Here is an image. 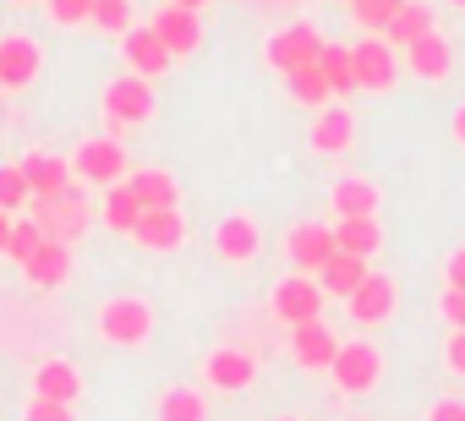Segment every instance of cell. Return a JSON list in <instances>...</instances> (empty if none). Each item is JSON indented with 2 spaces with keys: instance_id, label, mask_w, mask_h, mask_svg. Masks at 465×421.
<instances>
[{
  "instance_id": "74e56055",
  "label": "cell",
  "mask_w": 465,
  "mask_h": 421,
  "mask_svg": "<svg viewBox=\"0 0 465 421\" xmlns=\"http://www.w3.org/2000/svg\"><path fill=\"white\" fill-rule=\"evenodd\" d=\"M23 421H77V410H72V405H50V399H34Z\"/></svg>"
},
{
  "instance_id": "b9f144b4",
  "label": "cell",
  "mask_w": 465,
  "mask_h": 421,
  "mask_svg": "<svg viewBox=\"0 0 465 421\" xmlns=\"http://www.w3.org/2000/svg\"><path fill=\"white\" fill-rule=\"evenodd\" d=\"M449 126H454V142H465V104H460V110L449 115Z\"/></svg>"
},
{
  "instance_id": "7402d4cb",
  "label": "cell",
  "mask_w": 465,
  "mask_h": 421,
  "mask_svg": "<svg viewBox=\"0 0 465 421\" xmlns=\"http://www.w3.org/2000/svg\"><path fill=\"white\" fill-rule=\"evenodd\" d=\"M334 220H378V186L361 175L334 181Z\"/></svg>"
},
{
  "instance_id": "f1b7e54d",
  "label": "cell",
  "mask_w": 465,
  "mask_h": 421,
  "mask_svg": "<svg viewBox=\"0 0 465 421\" xmlns=\"http://www.w3.org/2000/svg\"><path fill=\"white\" fill-rule=\"evenodd\" d=\"M137 220H143V202L132 197V186L121 181V186H110V197H104V225L110 230H121V236H132L137 230Z\"/></svg>"
},
{
  "instance_id": "9a60e30c",
  "label": "cell",
  "mask_w": 465,
  "mask_h": 421,
  "mask_svg": "<svg viewBox=\"0 0 465 421\" xmlns=\"http://www.w3.org/2000/svg\"><path fill=\"white\" fill-rule=\"evenodd\" d=\"M394 301H400V290H394V279L389 274H367V285L345 301L351 307V318L361 323V328H372V323H383V318H394Z\"/></svg>"
},
{
  "instance_id": "4fadbf2b",
  "label": "cell",
  "mask_w": 465,
  "mask_h": 421,
  "mask_svg": "<svg viewBox=\"0 0 465 421\" xmlns=\"http://www.w3.org/2000/svg\"><path fill=\"white\" fill-rule=\"evenodd\" d=\"M208 383H213L219 394H242V388L258 383V361H252L247 350H236V345H224V350L208 356Z\"/></svg>"
},
{
  "instance_id": "44dd1931",
  "label": "cell",
  "mask_w": 465,
  "mask_h": 421,
  "mask_svg": "<svg viewBox=\"0 0 465 421\" xmlns=\"http://www.w3.org/2000/svg\"><path fill=\"white\" fill-rule=\"evenodd\" d=\"M28 285H39V290H55V285H66V274H72V247L66 241H50L45 236V247L28 258Z\"/></svg>"
},
{
  "instance_id": "4dcf8cb0",
  "label": "cell",
  "mask_w": 465,
  "mask_h": 421,
  "mask_svg": "<svg viewBox=\"0 0 465 421\" xmlns=\"http://www.w3.org/2000/svg\"><path fill=\"white\" fill-rule=\"evenodd\" d=\"M159 421H208V405L197 388H164L159 394Z\"/></svg>"
},
{
  "instance_id": "8992f818",
  "label": "cell",
  "mask_w": 465,
  "mask_h": 421,
  "mask_svg": "<svg viewBox=\"0 0 465 421\" xmlns=\"http://www.w3.org/2000/svg\"><path fill=\"white\" fill-rule=\"evenodd\" d=\"M269 66L274 72H296V66H312L318 55H323V34L312 28V23H291V28H280L274 39H269Z\"/></svg>"
},
{
  "instance_id": "7c38bea8",
  "label": "cell",
  "mask_w": 465,
  "mask_h": 421,
  "mask_svg": "<svg viewBox=\"0 0 465 421\" xmlns=\"http://www.w3.org/2000/svg\"><path fill=\"white\" fill-rule=\"evenodd\" d=\"M121 55H126V61H132V72H137V77H148V83H153V77H164V72H170V61H175V55L159 44V34H153V28H126V34H121Z\"/></svg>"
},
{
  "instance_id": "3957f363",
  "label": "cell",
  "mask_w": 465,
  "mask_h": 421,
  "mask_svg": "<svg viewBox=\"0 0 465 421\" xmlns=\"http://www.w3.org/2000/svg\"><path fill=\"white\" fill-rule=\"evenodd\" d=\"M72 175L88 186H121L126 181V148L115 137H88L72 159Z\"/></svg>"
},
{
  "instance_id": "d4e9b609",
  "label": "cell",
  "mask_w": 465,
  "mask_h": 421,
  "mask_svg": "<svg viewBox=\"0 0 465 421\" xmlns=\"http://www.w3.org/2000/svg\"><path fill=\"white\" fill-rule=\"evenodd\" d=\"M427 34H432V12L421 6V0H405V6L394 12V23H389V34H383V44L405 55V50H411L416 39H427Z\"/></svg>"
},
{
  "instance_id": "30bf717a",
  "label": "cell",
  "mask_w": 465,
  "mask_h": 421,
  "mask_svg": "<svg viewBox=\"0 0 465 421\" xmlns=\"http://www.w3.org/2000/svg\"><path fill=\"white\" fill-rule=\"evenodd\" d=\"M351 61H356V88H394L400 77V50H389L383 39L351 44Z\"/></svg>"
},
{
  "instance_id": "ba28073f",
  "label": "cell",
  "mask_w": 465,
  "mask_h": 421,
  "mask_svg": "<svg viewBox=\"0 0 465 421\" xmlns=\"http://www.w3.org/2000/svg\"><path fill=\"white\" fill-rule=\"evenodd\" d=\"M269 307H274V318L280 323H312L318 312H323V285L318 279H307V274H291V279H280L274 285V296H269Z\"/></svg>"
},
{
  "instance_id": "e575fe53",
  "label": "cell",
  "mask_w": 465,
  "mask_h": 421,
  "mask_svg": "<svg viewBox=\"0 0 465 421\" xmlns=\"http://www.w3.org/2000/svg\"><path fill=\"white\" fill-rule=\"evenodd\" d=\"M88 23L104 28V34H126L132 28V0H94V17Z\"/></svg>"
},
{
  "instance_id": "8d00e7d4",
  "label": "cell",
  "mask_w": 465,
  "mask_h": 421,
  "mask_svg": "<svg viewBox=\"0 0 465 421\" xmlns=\"http://www.w3.org/2000/svg\"><path fill=\"white\" fill-rule=\"evenodd\" d=\"M438 312L449 318L454 334H465V290H443V296H438Z\"/></svg>"
},
{
  "instance_id": "ab89813d",
  "label": "cell",
  "mask_w": 465,
  "mask_h": 421,
  "mask_svg": "<svg viewBox=\"0 0 465 421\" xmlns=\"http://www.w3.org/2000/svg\"><path fill=\"white\" fill-rule=\"evenodd\" d=\"M443 274H449V290H465V247H460V252H449Z\"/></svg>"
},
{
  "instance_id": "5bb4252c",
  "label": "cell",
  "mask_w": 465,
  "mask_h": 421,
  "mask_svg": "<svg viewBox=\"0 0 465 421\" xmlns=\"http://www.w3.org/2000/svg\"><path fill=\"white\" fill-rule=\"evenodd\" d=\"M148 28L159 34V44H164L170 55H192V50L203 44V23H197V12H181V6L153 12V23H148Z\"/></svg>"
},
{
  "instance_id": "277c9868",
  "label": "cell",
  "mask_w": 465,
  "mask_h": 421,
  "mask_svg": "<svg viewBox=\"0 0 465 421\" xmlns=\"http://www.w3.org/2000/svg\"><path fill=\"white\" fill-rule=\"evenodd\" d=\"M378 377H383V356L367 339H345L340 356H334V388L340 394H367V388H378Z\"/></svg>"
},
{
  "instance_id": "6da1fadb",
  "label": "cell",
  "mask_w": 465,
  "mask_h": 421,
  "mask_svg": "<svg viewBox=\"0 0 465 421\" xmlns=\"http://www.w3.org/2000/svg\"><path fill=\"white\" fill-rule=\"evenodd\" d=\"M28 220L50 236V241H77V236H88V197H83V186H66V191H55V197H34L28 202Z\"/></svg>"
},
{
  "instance_id": "8fae6325",
  "label": "cell",
  "mask_w": 465,
  "mask_h": 421,
  "mask_svg": "<svg viewBox=\"0 0 465 421\" xmlns=\"http://www.w3.org/2000/svg\"><path fill=\"white\" fill-rule=\"evenodd\" d=\"M132 241H137V247H148V252H175V247L186 241V220H181V208H148V214L137 220V230H132Z\"/></svg>"
},
{
  "instance_id": "bcb514c9",
  "label": "cell",
  "mask_w": 465,
  "mask_h": 421,
  "mask_svg": "<svg viewBox=\"0 0 465 421\" xmlns=\"http://www.w3.org/2000/svg\"><path fill=\"white\" fill-rule=\"evenodd\" d=\"M285 421H296V416H285Z\"/></svg>"
},
{
  "instance_id": "7a4b0ae2",
  "label": "cell",
  "mask_w": 465,
  "mask_h": 421,
  "mask_svg": "<svg viewBox=\"0 0 465 421\" xmlns=\"http://www.w3.org/2000/svg\"><path fill=\"white\" fill-rule=\"evenodd\" d=\"M99 334H104L110 345H143V339L153 334V307H148L143 296H115V301H104V312H99Z\"/></svg>"
},
{
  "instance_id": "836d02e7",
  "label": "cell",
  "mask_w": 465,
  "mask_h": 421,
  "mask_svg": "<svg viewBox=\"0 0 465 421\" xmlns=\"http://www.w3.org/2000/svg\"><path fill=\"white\" fill-rule=\"evenodd\" d=\"M45 247V230L34 225V220H12V241H6V258L17 263V269H28V258Z\"/></svg>"
},
{
  "instance_id": "7bdbcfd3",
  "label": "cell",
  "mask_w": 465,
  "mask_h": 421,
  "mask_svg": "<svg viewBox=\"0 0 465 421\" xmlns=\"http://www.w3.org/2000/svg\"><path fill=\"white\" fill-rule=\"evenodd\" d=\"M6 241H12V214H0V252H6Z\"/></svg>"
},
{
  "instance_id": "60d3db41",
  "label": "cell",
  "mask_w": 465,
  "mask_h": 421,
  "mask_svg": "<svg viewBox=\"0 0 465 421\" xmlns=\"http://www.w3.org/2000/svg\"><path fill=\"white\" fill-rule=\"evenodd\" d=\"M443 356H449V367H454V372H460V377H465V334H454V339H449V350H443Z\"/></svg>"
},
{
  "instance_id": "cb8c5ba5",
  "label": "cell",
  "mask_w": 465,
  "mask_h": 421,
  "mask_svg": "<svg viewBox=\"0 0 465 421\" xmlns=\"http://www.w3.org/2000/svg\"><path fill=\"white\" fill-rule=\"evenodd\" d=\"M318 285H323V296H340V301H351V296L367 285V258L334 252V258H329V269L318 274Z\"/></svg>"
},
{
  "instance_id": "5b68a950",
  "label": "cell",
  "mask_w": 465,
  "mask_h": 421,
  "mask_svg": "<svg viewBox=\"0 0 465 421\" xmlns=\"http://www.w3.org/2000/svg\"><path fill=\"white\" fill-rule=\"evenodd\" d=\"M334 252H340V247H334V225L307 220V225H296V230L285 236V258H291V269H302L307 279H312V274H323Z\"/></svg>"
},
{
  "instance_id": "e0dca14e",
  "label": "cell",
  "mask_w": 465,
  "mask_h": 421,
  "mask_svg": "<svg viewBox=\"0 0 465 421\" xmlns=\"http://www.w3.org/2000/svg\"><path fill=\"white\" fill-rule=\"evenodd\" d=\"M213 247H219L224 263H252L258 247H263V236H258V225H252L247 214H230V220H219V230H213Z\"/></svg>"
},
{
  "instance_id": "ffe728a7",
  "label": "cell",
  "mask_w": 465,
  "mask_h": 421,
  "mask_svg": "<svg viewBox=\"0 0 465 421\" xmlns=\"http://www.w3.org/2000/svg\"><path fill=\"white\" fill-rule=\"evenodd\" d=\"M23 181H28L34 197H55V191L72 186V164L61 153H28L23 159Z\"/></svg>"
},
{
  "instance_id": "9c48e42d",
  "label": "cell",
  "mask_w": 465,
  "mask_h": 421,
  "mask_svg": "<svg viewBox=\"0 0 465 421\" xmlns=\"http://www.w3.org/2000/svg\"><path fill=\"white\" fill-rule=\"evenodd\" d=\"M291 356H296L307 372H334L340 339H334V328H329L323 318H312V323H296V328H291Z\"/></svg>"
},
{
  "instance_id": "ee69618b",
  "label": "cell",
  "mask_w": 465,
  "mask_h": 421,
  "mask_svg": "<svg viewBox=\"0 0 465 421\" xmlns=\"http://www.w3.org/2000/svg\"><path fill=\"white\" fill-rule=\"evenodd\" d=\"M170 6H181V12H203L208 0H170Z\"/></svg>"
},
{
  "instance_id": "1f68e13d",
  "label": "cell",
  "mask_w": 465,
  "mask_h": 421,
  "mask_svg": "<svg viewBox=\"0 0 465 421\" xmlns=\"http://www.w3.org/2000/svg\"><path fill=\"white\" fill-rule=\"evenodd\" d=\"M400 6H405V0H351V17L367 28V39H383Z\"/></svg>"
},
{
  "instance_id": "83f0119b",
  "label": "cell",
  "mask_w": 465,
  "mask_h": 421,
  "mask_svg": "<svg viewBox=\"0 0 465 421\" xmlns=\"http://www.w3.org/2000/svg\"><path fill=\"white\" fill-rule=\"evenodd\" d=\"M334 247L351 252V258H372L383 247V230H378V220H340L334 225Z\"/></svg>"
},
{
  "instance_id": "d6986e66",
  "label": "cell",
  "mask_w": 465,
  "mask_h": 421,
  "mask_svg": "<svg viewBox=\"0 0 465 421\" xmlns=\"http://www.w3.org/2000/svg\"><path fill=\"white\" fill-rule=\"evenodd\" d=\"M405 66H411L421 83H438V77H449V66H454V44L432 28L427 39H416V44L405 50Z\"/></svg>"
},
{
  "instance_id": "ac0fdd59",
  "label": "cell",
  "mask_w": 465,
  "mask_h": 421,
  "mask_svg": "<svg viewBox=\"0 0 465 421\" xmlns=\"http://www.w3.org/2000/svg\"><path fill=\"white\" fill-rule=\"evenodd\" d=\"M83 394V377L72 361H39L34 367V399H50V405H77Z\"/></svg>"
},
{
  "instance_id": "603a6c76",
  "label": "cell",
  "mask_w": 465,
  "mask_h": 421,
  "mask_svg": "<svg viewBox=\"0 0 465 421\" xmlns=\"http://www.w3.org/2000/svg\"><path fill=\"white\" fill-rule=\"evenodd\" d=\"M351 137H356V115H351L345 104L318 110V121H312V148H318V153H345Z\"/></svg>"
},
{
  "instance_id": "f546056e",
  "label": "cell",
  "mask_w": 465,
  "mask_h": 421,
  "mask_svg": "<svg viewBox=\"0 0 465 421\" xmlns=\"http://www.w3.org/2000/svg\"><path fill=\"white\" fill-rule=\"evenodd\" d=\"M318 66H323V77H329L334 99H345V93L356 88V61H351V44H323Z\"/></svg>"
},
{
  "instance_id": "4316f807",
  "label": "cell",
  "mask_w": 465,
  "mask_h": 421,
  "mask_svg": "<svg viewBox=\"0 0 465 421\" xmlns=\"http://www.w3.org/2000/svg\"><path fill=\"white\" fill-rule=\"evenodd\" d=\"M285 88H291V99H296V104H312V110H329V99H334V88H329V77H323V66H318V61H312V66L285 72Z\"/></svg>"
},
{
  "instance_id": "484cf974",
  "label": "cell",
  "mask_w": 465,
  "mask_h": 421,
  "mask_svg": "<svg viewBox=\"0 0 465 421\" xmlns=\"http://www.w3.org/2000/svg\"><path fill=\"white\" fill-rule=\"evenodd\" d=\"M126 186L143 202V214H148V208H175L181 202V186H175L170 170H137V175H126Z\"/></svg>"
},
{
  "instance_id": "2e32d148",
  "label": "cell",
  "mask_w": 465,
  "mask_h": 421,
  "mask_svg": "<svg viewBox=\"0 0 465 421\" xmlns=\"http://www.w3.org/2000/svg\"><path fill=\"white\" fill-rule=\"evenodd\" d=\"M39 77V44L28 34L0 39V88H28Z\"/></svg>"
},
{
  "instance_id": "d590c367",
  "label": "cell",
  "mask_w": 465,
  "mask_h": 421,
  "mask_svg": "<svg viewBox=\"0 0 465 421\" xmlns=\"http://www.w3.org/2000/svg\"><path fill=\"white\" fill-rule=\"evenodd\" d=\"M50 17L66 23V28H72V23H88V17H94V0H50Z\"/></svg>"
},
{
  "instance_id": "d6a6232c",
  "label": "cell",
  "mask_w": 465,
  "mask_h": 421,
  "mask_svg": "<svg viewBox=\"0 0 465 421\" xmlns=\"http://www.w3.org/2000/svg\"><path fill=\"white\" fill-rule=\"evenodd\" d=\"M28 202H34V191L23 181V164H0V214H17Z\"/></svg>"
},
{
  "instance_id": "52a82bcc",
  "label": "cell",
  "mask_w": 465,
  "mask_h": 421,
  "mask_svg": "<svg viewBox=\"0 0 465 421\" xmlns=\"http://www.w3.org/2000/svg\"><path fill=\"white\" fill-rule=\"evenodd\" d=\"M153 104H159V99H153V83L137 77V72H126V77H115V83L104 88V110H110L115 126H137V121H148Z\"/></svg>"
},
{
  "instance_id": "f6af8a7d",
  "label": "cell",
  "mask_w": 465,
  "mask_h": 421,
  "mask_svg": "<svg viewBox=\"0 0 465 421\" xmlns=\"http://www.w3.org/2000/svg\"><path fill=\"white\" fill-rule=\"evenodd\" d=\"M449 6H465V0H449Z\"/></svg>"
},
{
  "instance_id": "f35d334b",
  "label": "cell",
  "mask_w": 465,
  "mask_h": 421,
  "mask_svg": "<svg viewBox=\"0 0 465 421\" xmlns=\"http://www.w3.org/2000/svg\"><path fill=\"white\" fill-rule=\"evenodd\" d=\"M427 421H465V399H438Z\"/></svg>"
}]
</instances>
